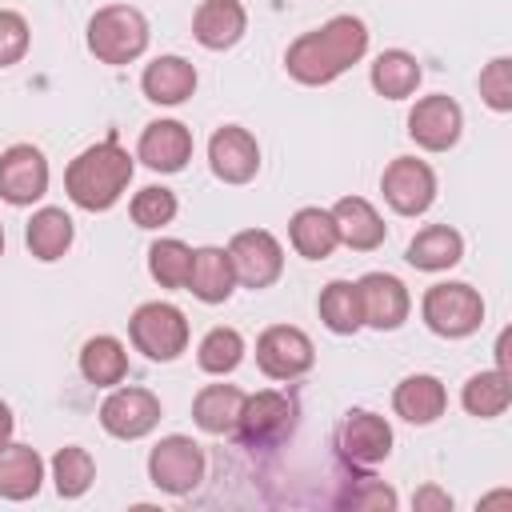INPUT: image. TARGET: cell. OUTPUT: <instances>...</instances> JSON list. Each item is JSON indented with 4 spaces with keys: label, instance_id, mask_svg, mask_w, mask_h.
I'll return each instance as SVG.
<instances>
[{
    "label": "cell",
    "instance_id": "obj_27",
    "mask_svg": "<svg viewBox=\"0 0 512 512\" xmlns=\"http://www.w3.org/2000/svg\"><path fill=\"white\" fill-rule=\"evenodd\" d=\"M288 236H292V248L304 256V260H328L340 244L336 236V220L328 208H300L292 220H288Z\"/></svg>",
    "mask_w": 512,
    "mask_h": 512
},
{
    "label": "cell",
    "instance_id": "obj_33",
    "mask_svg": "<svg viewBox=\"0 0 512 512\" xmlns=\"http://www.w3.org/2000/svg\"><path fill=\"white\" fill-rule=\"evenodd\" d=\"M240 360H244V336L236 328H212L196 348V364L208 376H228L236 372Z\"/></svg>",
    "mask_w": 512,
    "mask_h": 512
},
{
    "label": "cell",
    "instance_id": "obj_19",
    "mask_svg": "<svg viewBox=\"0 0 512 512\" xmlns=\"http://www.w3.org/2000/svg\"><path fill=\"white\" fill-rule=\"evenodd\" d=\"M200 304H224L236 288V272L228 260V248H196L192 252V268H188V284H184Z\"/></svg>",
    "mask_w": 512,
    "mask_h": 512
},
{
    "label": "cell",
    "instance_id": "obj_2",
    "mask_svg": "<svg viewBox=\"0 0 512 512\" xmlns=\"http://www.w3.org/2000/svg\"><path fill=\"white\" fill-rule=\"evenodd\" d=\"M148 48V20L132 4H104L88 20V52L100 64H132Z\"/></svg>",
    "mask_w": 512,
    "mask_h": 512
},
{
    "label": "cell",
    "instance_id": "obj_12",
    "mask_svg": "<svg viewBox=\"0 0 512 512\" xmlns=\"http://www.w3.org/2000/svg\"><path fill=\"white\" fill-rule=\"evenodd\" d=\"M48 192V160L32 144H12L0 152V200L24 208Z\"/></svg>",
    "mask_w": 512,
    "mask_h": 512
},
{
    "label": "cell",
    "instance_id": "obj_23",
    "mask_svg": "<svg viewBox=\"0 0 512 512\" xmlns=\"http://www.w3.org/2000/svg\"><path fill=\"white\" fill-rule=\"evenodd\" d=\"M44 480V460L32 444H4L0 448V496L4 500H32Z\"/></svg>",
    "mask_w": 512,
    "mask_h": 512
},
{
    "label": "cell",
    "instance_id": "obj_21",
    "mask_svg": "<svg viewBox=\"0 0 512 512\" xmlns=\"http://www.w3.org/2000/svg\"><path fill=\"white\" fill-rule=\"evenodd\" d=\"M392 408H396V416L408 420V424H432V420L444 416L448 392H444V384H440L436 376L416 372V376H404V380L396 384Z\"/></svg>",
    "mask_w": 512,
    "mask_h": 512
},
{
    "label": "cell",
    "instance_id": "obj_30",
    "mask_svg": "<svg viewBox=\"0 0 512 512\" xmlns=\"http://www.w3.org/2000/svg\"><path fill=\"white\" fill-rule=\"evenodd\" d=\"M460 404H464V412L476 416V420L500 416V412L512 404V380H508V372H504V368H488V372L468 376V384H464V392H460Z\"/></svg>",
    "mask_w": 512,
    "mask_h": 512
},
{
    "label": "cell",
    "instance_id": "obj_32",
    "mask_svg": "<svg viewBox=\"0 0 512 512\" xmlns=\"http://www.w3.org/2000/svg\"><path fill=\"white\" fill-rule=\"evenodd\" d=\"M52 480H56V492H60L64 500L84 496V492L92 488V480H96V460H92V452L80 448V444H64V448L52 456Z\"/></svg>",
    "mask_w": 512,
    "mask_h": 512
},
{
    "label": "cell",
    "instance_id": "obj_34",
    "mask_svg": "<svg viewBox=\"0 0 512 512\" xmlns=\"http://www.w3.org/2000/svg\"><path fill=\"white\" fill-rule=\"evenodd\" d=\"M320 36L328 40V48H332V56L340 60L344 72H348L352 64H360L364 52H368V28H364L360 16H332V20L320 28Z\"/></svg>",
    "mask_w": 512,
    "mask_h": 512
},
{
    "label": "cell",
    "instance_id": "obj_37",
    "mask_svg": "<svg viewBox=\"0 0 512 512\" xmlns=\"http://www.w3.org/2000/svg\"><path fill=\"white\" fill-rule=\"evenodd\" d=\"M480 96L492 112H508L512 108V60L496 56L492 64H484L480 72Z\"/></svg>",
    "mask_w": 512,
    "mask_h": 512
},
{
    "label": "cell",
    "instance_id": "obj_28",
    "mask_svg": "<svg viewBox=\"0 0 512 512\" xmlns=\"http://www.w3.org/2000/svg\"><path fill=\"white\" fill-rule=\"evenodd\" d=\"M80 372L96 388H116L128 376V352L116 336H92L80 348Z\"/></svg>",
    "mask_w": 512,
    "mask_h": 512
},
{
    "label": "cell",
    "instance_id": "obj_5",
    "mask_svg": "<svg viewBox=\"0 0 512 512\" xmlns=\"http://www.w3.org/2000/svg\"><path fill=\"white\" fill-rule=\"evenodd\" d=\"M204 468H208L204 448H200L192 436H180V432L164 436V440L148 452V476H152V484H156L160 492H168V496H184V492L200 488Z\"/></svg>",
    "mask_w": 512,
    "mask_h": 512
},
{
    "label": "cell",
    "instance_id": "obj_9",
    "mask_svg": "<svg viewBox=\"0 0 512 512\" xmlns=\"http://www.w3.org/2000/svg\"><path fill=\"white\" fill-rule=\"evenodd\" d=\"M100 424L116 440H140L160 424V400L148 388H112L100 404Z\"/></svg>",
    "mask_w": 512,
    "mask_h": 512
},
{
    "label": "cell",
    "instance_id": "obj_25",
    "mask_svg": "<svg viewBox=\"0 0 512 512\" xmlns=\"http://www.w3.org/2000/svg\"><path fill=\"white\" fill-rule=\"evenodd\" d=\"M240 408H244V392L236 384H204L192 400V420L208 436H224V432H236Z\"/></svg>",
    "mask_w": 512,
    "mask_h": 512
},
{
    "label": "cell",
    "instance_id": "obj_1",
    "mask_svg": "<svg viewBox=\"0 0 512 512\" xmlns=\"http://www.w3.org/2000/svg\"><path fill=\"white\" fill-rule=\"evenodd\" d=\"M128 184H132V156L116 140H100L84 148L64 172L68 200L84 212H108L128 192Z\"/></svg>",
    "mask_w": 512,
    "mask_h": 512
},
{
    "label": "cell",
    "instance_id": "obj_13",
    "mask_svg": "<svg viewBox=\"0 0 512 512\" xmlns=\"http://www.w3.org/2000/svg\"><path fill=\"white\" fill-rule=\"evenodd\" d=\"M360 288V312H364V324L376 328V332H396L408 312H412V296L404 288V280H396L392 272H368L356 280Z\"/></svg>",
    "mask_w": 512,
    "mask_h": 512
},
{
    "label": "cell",
    "instance_id": "obj_36",
    "mask_svg": "<svg viewBox=\"0 0 512 512\" xmlns=\"http://www.w3.org/2000/svg\"><path fill=\"white\" fill-rule=\"evenodd\" d=\"M128 212H132L136 228H164V224H172V216H176V192H168V188H160V184H148V188H140V192L132 196Z\"/></svg>",
    "mask_w": 512,
    "mask_h": 512
},
{
    "label": "cell",
    "instance_id": "obj_39",
    "mask_svg": "<svg viewBox=\"0 0 512 512\" xmlns=\"http://www.w3.org/2000/svg\"><path fill=\"white\" fill-rule=\"evenodd\" d=\"M416 508H440V512H448L452 508V496L440 492V488H420L416 492Z\"/></svg>",
    "mask_w": 512,
    "mask_h": 512
},
{
    "label": "cell",
    "instance_id": "obj_38",
    "mask_svg": "<svg viewBox=\"0 0 512 512\" xmlns=\"http://www.w3.org/2000/svg\"><path fill=\"white\" fill-rule=\"evenodd\" d=\"M32 44V32H28V20L12 8H0V68H12L24 60Z\"/></svg>",
    "mask_w": 512,
    "mask_h": 512
},
{
    "label": "cell",
    "instance_id": "obj_35",
    "mask_svg": "<svg viewBox=\"0 0 512 512\" xmlns=\"http://www.w3.org/2000/svg\"><path fill=\"white\" fill-rule=\"evenodd\" d=\"M188 268H192V248L184 240H156L148 248V272L156 284L164 288H184L188 284Z\"/></svg>",
    "mask_w": 512,
    "mask_h": 512
},
{
    "label": "cell",
    "instance_id": "obj_22",
    "mask_svg": "<svg viewBox=\"0 0 512 512\" xmlns=\"http://www.w3.org/2000/svg\"><path fill=\"white\" fill-rule=\"evenodd\" d=\"M140 88L152 104H184L192 92H196V68L184 60V56H156L144 76H140Z\"/></svg>",
    "mask_w": 512,
    "mask_h": 512
},
{
    "label": "cell",
    "instance_id": "obj_14",
    "mask_svg": "<svg viewBox=\"0 0 512 512\" xmlns=\"http://www.w3.org/2000/svg\"><path fill=\"white\" fill-rule=\"evenodd\" d=\"M208 164L224 184H248L260 172V144L248 128L224 124L208 140Z\"/></svg>",
    "mask_w": 512,
    "mask_h": 512
},
{
    "label": "cell",
    "instance_id": "obj_10",
    "mask_svg": "<svg viewBox=\"0 0 512 512\" xmlns=\"http://www.w3.org/2000/svg\"><path fill=\"white\" fill-rule=\"evenodd\" d=\"M460 132H464V112L444 92L416 100L408 112V136L428 152H448L460 140Z\"/></svg>",
    "mask_w": 512,
    "mask_h": 512
},
{
    "label": "cell",
    "instance_id": "obj_11",
    "mask_svg": "<svg viewBox=\"0 0 512 512\" xmlns=\"http://www.w3.org/2000/svg\"><path fill=\"white\" fill-rule=\"evenodd\" d=\"M296 424V404L284 396V392H256V396H244V408H240V420H236V432L244 436V444H276L292 432Z\"/></svg>",
    "mask_w": 512,
    "mask_h": 512
},
{
    "label": "cell",
    "instance_id": "obj_15",
    "mask_svg": "<svg viewBox=\"0 0 512 512\" xmlns=\"http://www.w3.org/2000/svg\"><path fill=\"white\" fill-rule=\"evenodd\" d=\"M340 452L352 464H380L392 452V424L368 408H356L340 424Z\"/></svg>",
    "mask_w": 512,
    "mask_h": 512
},
{
    "label": "cell",
    "instance_id": "obj_20",
    "mask_svg": "<svg viewBox=\"0 0 512 512\" xmlns=\"http://www.w3.org/2000/svg\"><path fill=\"white\" fill-rule=\"evenodd\" d=\"M332 220H336L340 244H348V248H356V252H372V248H380L384 236H388L380 212H376L364 196H344V200H336Z\"/></svg>",
    "mask_w": 512,
    "mask_h": 512
},
{
    "label": "cell",
    "instance_id": "obj_41",
    "mask_svg": "<svg viewBox=\"0 0 512 512\" xmlns=\"http://www.w3.org/2000/svg\"><path fill=\"white\" fill-rule=\"evenodd\" d=\"M0 256H4V224H0Z\"/></svg>",
    "mask_w": 512,
    "mask_h": 512
},
{
    "label": "cell",
    "instance_id": "obj_31",
    "mask_svg": "<svg viewBox=\"0 0 512 512\" xmlns=\"http://www.w3.org/2000/svg\"><path fill=\"white\" fill-rule=\"evenodd\" d=\"M420 84V60L404 48H388L376 56L372 64V88L384 96V100H404L412 96Z\"/></svg>",
    "mask_w": 512,
    "mask_h": 512
},
{
    "label": "cell",
    "instance_id": "obj_8",
    "mask_svg": "<svg viewBox=\"0 0 512 512\" xmlns=\"http://www.w3.org/2000/svg\"><path fill=\"white\" fill-rule=\"evenodd\" d=\"M380 192L392 204V212L420 216L436 200V172L416 156H396L380 176Z\"/></svg>",
    "mask_w": 512,
    "mask_h": 512
},
{
    "label": "cell",
    "instance_id": "obj_7",
    "mask_svg": "<svg viewBox=\"0 0 512 512\" xmlns=\"http://www.w3.org/2000/svg\"><path fill=\"white\" fill-rule=\"evenodd\" d=\"M312 360H316L312 340L292 324H272L256 340V364L268 380H296L312 368Z\"/></svg>",
    "mask_w": 512,
    "mask_h": 512
},
{
    "label": "cell",
    "instance_id": "obj_16",
    "mask_svg": "<svg viewBox=\"0 0 512 512\" xmlns=\"http://www.w3.org/2000/svg\"><path fill=\"white\" fill-rule=\"evenodd\" d=\"M136 156L152 168V172H180L192 160V132L180 120H152L140 132Z\"/></svg>",
    "mask_w": 512,
    "mask_h": 512
},
{
    "label": "cell",
    "instance_id": "obj_26",
    "mask_svg": "<svg viewBox=\"0 0 512 512\" xmlns=\"http://www.w3.org/2000/svg\"><path fill=\"white\" fill-rule=\"evenodd\" d=\"M72 236H76V228H72V216L64 208H40V212H32V220L24 228L28 252L36 260H44V264L60 260L72 248Z\"/></svg>",
    "mask_w": 512,
    "mask_h": 512
},
{
    "label": "cell",
    "instance_id": "obj_18",
    "mask_svg": "<svg viewBox=\"0 0 512 512\" xmlns=\"http://www.w3.org/2000/svg\"><path fill=\"white\" fill-rule=\"evenodd\" d=\"M284 68H288V76L292 80H300V84H332L344 68H340V60L332 56V48H328V40L320 36V28L316 32H304V36H296L292 44H288V52H284Z\"/></svg>",
    "mask_w": 512,
    "mask_h": 512
},
{
    "label": "cell",
    "instance_id": "obj_40",
    "mask_svg": "<svg viewBox=\"0 0 512 512\" xmlns=\"http://www.w3.org/2000/svg\"><path fill=\"white\" fill-rule=\"evenodd\" d=\"M12 428H16V420H12V408L0 400V448L12 440Z\"/></svg>",
    "mask_w": 512,
    "mask_h": 512
},
{
    "label": "cell",
    "instance_id": "obj_3",
    "mask_svg": "<svg viewBox=\"0 0 512 512\" xmlns=\"http://www.w3.org/2000/svg\"><path fill=\"white\" fill-rule=\"evenodd\" d=\"M128 336L136 344V352H144L148 360H176L184 348H188V320L176 304H164V300H148L132 312L128 320Z\"/></svg>",
    "mask_w": 512,
    "mask_h": 512
},
{
    "label": "cell",
    "instance_id": "obj_4",
    "mask_svg": "<svg viewBox=\"0 0 512 512\" xmlns=\"http://www.w3.org/2000/svg\"><path fill=\"white\" fill-rule=\"evenodd\" d=\"M420 312H424V324L436 332V336H448V340H460V336H472L484 320V300L472 284H432L420 300Z\"/></svg>",
    "mask_w": 512,
    "mask_h": 512
},
{
    "label": "cell",
    "instance_id": "obj_24",
    "mask_svg": "<svg viewBox=\"0 0 512 512\" xmlns=\"http://www.w3.org/2000/svg\"><path fill=\"white\" fill-rule=\"evenodd\" d=\"M464 256V236L448 224H428L420 228L412 240H408V264L420 268V272H444L452 264H460Z\"/></svg>",
    "mask_w": 512,
    "mask_h": 512
},
{
    "label": "cell",
    "instance_id": "obj_17",
    "mask_svg": "<svg viewBox=\"0 0 512 512\" xmlns=\"http://www.w3.org/2000/svg\"><path fill=\"white\" fill-rule=\"evenodd\" d=\"M248 28V12L240 0H200V8L192 12V36L208 48V52H224L232 48Z\"/></svg>",
    "mask_w": 512,
    "mask_h": 512
},
{
    "label": "cell",
    "instance_id": "obj_6",
    "mask_svg": "<svg viewBox=\"0 0 512 512\" xmlns=\"http://www.w3.org/2000/svg\"><path fill=\"white\" fill-rule=\"evenodd\" d=\"M228 260H232V272H236V284L244 288H268L280 280L284 272V248L280 240L268 232V228H244L232 236L228 244Z\"/></svg>",
    "mask_w": 512,
    "mask_h": 512
},
{
    "label": "cell",
    "instance_id": "obj_29",
    "mask_svg": "<svg viewBox=\"0 0 512 512\" xmlns=\"http://www.w3.org/2000/svg\"><path fill=\"white\" fill-rule=\"evenodd\" d=\"M316 312L324 320L328 332L336 336H352L356 328H364V312H360V288L352 280H332L320 288Z\"/></svg>",
    "mask_w": 512,
    "mask_h": 512
}]
</instances>
